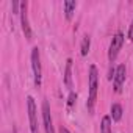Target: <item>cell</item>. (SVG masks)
Instances as JSON below:
<instances>
[{
  "label": "cell",
  "instance_id": "obj_1",
  "mask_svg": "<svg viewBox=\"0 0 133 133\" xmlns=\"http://www.w3.org/2000/svg\"><path fill=\"white\" fill-rule=\"evenodd\" d=\"M97 68L92 64L89 68V96H88V110L89 113H92L96 100H97V88H99V77H97Z\"/></svg>",
  "mask_w": 133,
  "mask_h": 133
},
{
  "label": "cell",
  "instance_id": "obj_2",
  "mask_svg": "<svg viewBox=\"0 0 133 133\" xmlns=\"http://www.w3.org/2000/svg\"><path fill=\"white\" fill-rule=\"evenodd\" d=\"M31 68H33L35 86H36V88H41L42 71H41V59H39V49H38V47H33V50H31Z\"/></svg>",
  "mask_w": 133,
  "mask_h": 133
},
{
  "label": "cell",
  "instance_id": "obj_3",
  "mask_svg": "<svg viewBox=\"0 0 133 133\" xmlns=\"http://www.w3.org/2000/svg\"><path fill=\"white\" fill-rule=\"evenodd\" d=\"M122 44H124V35H122L121 31H117V33L113 36L111 44H110V49H108V59H110L111 63L117 58V55H119V50H121Z\"/></svg>",
  "mask_w": 133,
  "mask_h": 133
},
{
  "label": "cell",
  "instance_id": "obj_4",
  "mask_svg": "<svg viewBox=\"0 0 133 133\" xmlns=\"http://www.w3.org/2000/svg\"><path fill=\"white\" fill-rule=\"evenodd\" d=\"M27 107H28L30 130H31V133H39V130H38V110H36V103H35L31 96L27 97Z\"/></svg>",
  "mask_w": 133,
  "mask_h": 133
},
{
  "label": "cell",
  "instance_id": "obj_5",
  "mask_svg": "<svg viewBox=\"0 0 133 133\" xmlns=\"http://www.w3.org/2000/svg\"><path fill=\"white\" fill-rule=\"evenodd\" d=\"M21 22H22V30H24V35L28 41L33 39V33H31V28H30V24H28V16H27V2L21 3Z\"/></svg>",
  "mask_w": 133,
  "mask_h": 133
},
{
  "label": "cell",
  "instance_id": "obj_6",
  "mask_svg": "<svg viewBox=\"0 0 133 133\" xmlns=\"http://www.w3.org/2000/svg\"><path fill=\"white\" fill-rule=\"evenodd\" d=\"M124 82H125V64H119L114 72V91L116 92H121Z\"/></svg>",
  "mask_w": 133,
  "mask_h": 133
},
{
  "label": "cell",
  "instance_id": "obj_7",
  "mask_svg": "<svg viewBox=\"0 0 133 133\" xmlns=\"http://www.w3.org/2000/svg\"><path fill=\"white\" fill-rule=\"evenodd\" d=\"M42 121H44V128L45 133H55L53 125H52V117H50V107L47 102L42 103Z\"/></svg>",
  "mask_w": 133,
  "mask_h": 133
},
{
  "label": "cell",
  "instance_id": "obj_8",
  "mask_svg": "<svg viewBox=\"0 0 133 133\" xmlns=\"http://www.w3.org/2000/svg\"><path fill=\"white\" fill-rule=\"evenodd\" d=\"M63 6H64V16H66V19L71 21L72 16H74V11L77 8V2H74V0H66V2L63 3Z\"/></svg>",
  "mask_w": 133,
  "mask_h": 133
},
{
  "label": "cell",
  "instance_id": "obj_9",
  "mask_svg": "<svg viewBox=\"0 0 133 133\" xmlns=\"http://www.w3.org/2000/svg\"><path fill=\"white\" fill-rule=\"evenodd\" d=\"M64 83L68 88H72V59L69 58L66 61V71H64Z\"/></svg>",
  "mask_w": 133,
  "mask_h": 133
},
{
  "label": "cell",
  "instance_id": "obj_10",
  "mask_svg": "<svg viewBox=\"0 0 133 133\" xmlns=\"http://www.w3.org/2000/svg\"><path fill=\"white\" fill-rule=\"evenodd\" d=\"M121 117H122V107L119 103H113L111 105V119L117 122V121H121Z\"/></svg>",
  "mask_w": 133,
  "mask_h": 133
},
{
  "label": "cell",
  "instance_id": "obj_11",
  "mask_svg": "<svg viewBox=\"0 0 133 133\" xmlns=\"http://www.w3.org/2000/svg\"><path fill=\"white\" fill-rule=\"evenodd\" d=\"M100 133H111V117L105 116L100 124Z\"/></svg>",
  "mask_w": 133,
  "mask_h": 133
},
{
  "label": "cell",
  "instance_id": "obj_12",
  "mask_svg": "<svg viewBox=\"0 0 133 133\" xmlns=\"http://www.w3.org/2000/svg\"><path fill=\"white\" fill-rule=\"evenodd\" d=\"M89 47H91V38L86 35V36L83 38V41H82V50H80V53H82L83 56H86L88 52H89Z\"/></svg>",
  "mask_w": 133,
  "mask_h": 133
},
{
  "label": "cell",
  "instance_id": "obj_13",
  "mask_svg": "<svg viewBox=\"0 0 133 133\" xmlns=\"http://www.w3.org/2000/svg\"><path fill=\"white\" fill-rule=\"evenodd\" d=\"M75 100H77V94H75V92H71V94H69V99H68V105L72 107V105L75 103Z\"/></svg>",
  "mask_w": 133,
  "mask_h": 133
},
{
  "label": "cell",
  "instance_id": "obj_14",
  "mask_svg": "<svg viewBox=\"0 0 133 133\" xmlns=\"http://www.w3.org/2000/svg\"><path fill=\"white\" fill-rule=\"evenodd\" d=\"M128 39L133 41V22H131V25H130V28H128Z\"/></svg>",
  "mask_w": 133,
  "mask_h": 133
},
{
  "label": "cell",
  "instance_id": "obj_15",
  "mask_svg": "<svg viewBox=\"0 0 133 133\" xmlns=\"http://www.w3.org/2000/svg\"><path fill=\"white\" fill-rule=\"evenodd\" d=\"M59 133H71V131H69L68 128H66V127H63V125H61V128H59Z\"/></svg>",
  "mask_w": 133,
  "mask_h": 133
},
{
  "label": "cell",
  "instance_id": "obj_16",
  "mask_svg": "<svg viewBox=\"0 0 133 133\" xmlns=\"http://www.w3.org/2000/svg\"><path fill=\"white\" fill-rule=\"evenodd\" d=\"M17 5H19L17 2H14V3H13V11H14V13H17Z\"/></svg>",
  "mask_w": 133,
  "mask_h": 133
}]
</instances>
